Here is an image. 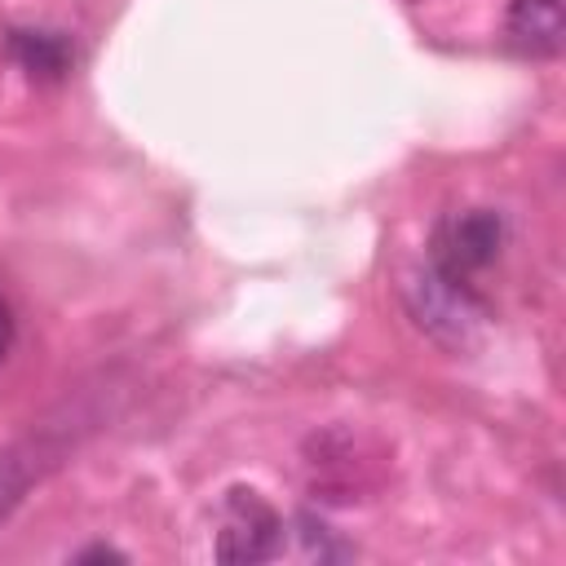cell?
<instances>
[{
  "instance_id": "1",
  "label": "cell",
  "mask_w": 566,
  "mask_h": 566,
  "mask_svg": "<svg viewBox=\"0 0 566 566\" xmlns=\"http://www.w3.org/2000/svg\"><path fill=\"white\" fill-rule=\"evenodd\" d=\"M407 305L416 314L420 327H429L438 340L447 345H469L473 332L486 323V305L478 301V292L469 287V279H455L447 270H438L433 261L420 265L411 279H407Z\"/></svg>"
},
{
  "instance_id": "2",
  "label": "cell",
  "mask_w": 566,
  "mask_h": 566,
  "mask_svg": "<svg viewBox=\"0 0 566 566\" xmlns=\"http://www.w3.org/2000/svg\"><path fill=\"white\" fill-rule=\"evenodd\" d=\"M500 248H504V217L491 208H460L438 221L429 261L455 279H473L500 256Z\"/></svg>"
},
{
  "instance_id": "3",
  "label": "cell",
  "mask_w": 566,
  "mask_h": 566,
  "mask_svg": "<svg viewBox=\"0 0 566 566\" xmlns=\"http://www.w3.org/2000/svg\"><path fill=\"white\" fill-rule=\"evenodd\" d=\"M283 517L261 500V491L234 486L217 509V557L221 562H261L279 548Z\"/></svg>"
},
{
  "instance_id": "4",
  "label": "cell",
  "mask_w": 566,
  "mask_h": 566,
  "mask_svg": "<svg viewBox=\"0 0 566 566\" xmlns=\"http://www.w3.org/2000/svg\"><path fill=\"white\" fill-rule=\"evenodd\" d=\"M509 40L531 57H557L566 40L562 0H513L509 4Z\"/></svg>"
},
{
  "instance_id": "5",
  "label": "cell",
  "mask_w": 566,
  "mask_h": 566,
  "mask_svg": "<svg viewBox=\"0 0 566 566\" xmlns=\"http://www.w3.org/2000/svg\"><path fill=\"white\" fill-rule=\"evenodd\" d=\"M9 53L31 80H62L75 62V49L62 31H40V27H18L9 31Z\"/></svg>"
},
{
  "instance_id": "6",
  "label": "cell",
  "mask_w": 566,
  "mask_h": 566,
  "mask_svg": "<svg viewBox=\"0 0 566 566\" xmlns=\"http://www.w3.org/2000/svg\"><path fill=\"white\" fill-rule=\"evenodd\" d=\"M75 562H124V553H119V548H111V544H93V548L75 553Z\"/></svg>"
},
{
  "instance_id": "7",
  "label": "cell",
  "mask_w": 566,
  "mask_h": 566,
  "mask_svg": "<svg viewBox=\"0 0 566 566\" xmlns=\"http://www.w3.org/2000/svg\"><path fill=\"white\" fill-rule=\"evenodd\" d=\"M13 349V310L0 301V358Z\"/></svg>"
},
{
  "instance_id": "8",
  "label": "cell",
  "mask_w": 566,
  "mask_h": 566,
  "mask_svg": "<svg viewBox=\"0 0 566 566\" xmlns=\"http://www.w3.org/2000/svg\"><path fill=\"white\" fill-rule=\"evenodd\" d=\"M4 473H9V460L0 464V513H4V509H9L13 500H18V486H22V482H9Z\"/></svg>"
}]
</instances>
